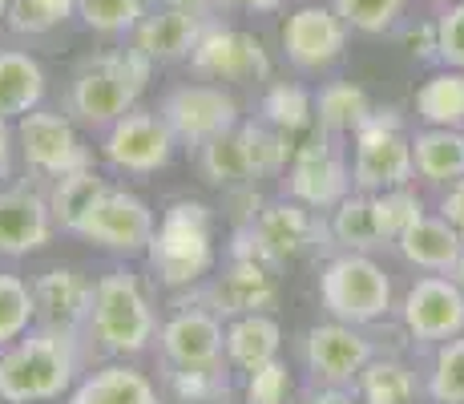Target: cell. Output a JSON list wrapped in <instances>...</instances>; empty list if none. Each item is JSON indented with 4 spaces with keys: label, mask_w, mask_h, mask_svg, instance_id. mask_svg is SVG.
<instances>
[{
    "label": "cell",
    "mask_w": 464,
    "mask_h": 404,
    "mask_svg": "<svg viewBox=\"0 0 464 404\" xmlns=\"http://www.w3.org/2000/svg\"><path fill=\"white\" fill-rule=\"evenodd\" d=\"M154 61L146 53L130 49H113V53H97L77 65L73 81H69V113L82 125H113L118 118L138 105V97L146 94V81Z\"/></svg>",
    "instance_id": "cell-2"
},
{
    "label": "cell",
    "mask_w": 464,
    "mask_h": 404,
    "mask_svg": "<svg viewBox=\"0 0 464 404\" xmlns=\"http://www.w3.org/2000/svg\"><path fill=\"white\" fill-rule=\"evenodd\" d=\"M13 142H16V130L8 125V118H0V178L13 174Z\"/></svg>",
    "instance_id": "cell-46"
},
{
    "label": "cell",
    "mask_w": 464,
    "mask_h": 404,
    "mask_svg": "<svg viewBox=\"0 0 464 404\" xmlns=\"http://www.w3.org/2000/svg\"><path fill=\"white\" fill-rule=\"evenodd\" d=\"M162 356L174 368H222V356H227L222 316L198 303L178 308L162 328Z\"/></svg>",
    "instance_id": "cell-19"
},
{
    "label": "cell",
    "mask_w": 464,
    "mask_h": 404,
    "mask_svg": "<svg viewBox=\"0 0 464 404\" xmlns=\"http://www.w3.org/2000/svg\"><path fill=\"white\" fill-rule=\"evenodd\" d=\"M404 44L416 61H440V37H436V21L404 29Z\"/></svg>",
    "instance_id": "cell-43"
},
{
    "label": "cell",
    "mask_w": 464,
    "mask_h": 404,
    "mask_svg": "<svg viewBox=\"0 0 464 404\" xmlns=\"http://www.w3.org/2000/svg\"><path fill=\"white\" fill-rule=\"evenodd\" d=\"M16 146H21L29 170L44 178H61L89 166V146L73 130V122L49 110H33L16 122Z\"/></svg>",
    "instance_id": "cell-13"
},
{
    "label": "cell",
    "mask_w": 464,
    "mask_h": 404,
    "mask_svg": "<svg viewBox=\"0 0 464 404\" xmlns=\"http://www.w3.org/2000/svg\"><path fill=\"white\" fill-rule=\"evenodd\" d=\"M190 65L198 69L202 77H214V81H266L271 77V57H266L263 41L255 33H243V29H222V25H210L207 37L198 41L194 49Z\"/></svg>",
    "instance_id": "cell-18"
},
{
    "label": "cell",
    "mask_w": 464,
    "mask_h": 404,
    "mask_svg": "<svg viewBox=\"0 0 464 404\" xmlns=\"http://www.w3.org/2000/svg\"><path fill=\"white\" fill-rule=\"evenodd\" d=\"M158 113L169 133L190 150H202L218 133L238 125V102L222 85H178L162 97Z\"/></svg>",
    "instance_id": "cell-9"
},
{
    "label": "cell",
    "mask_w": 464,
    "mask_h": 404,
    "mask_svg": "<svg viewBox=\"0 0 464 404\" xmlns=\"http://www.w3.org/2000/svg\"><path fill=\"white\" fill-rule=\"evenodd\" d=\"M210 29V16L207 8L198 5H158L141 16V25L130 33L133 49L146 53L150 61H182V57H194L198 41L207 37Z\"/></svg>",
    "instance_id": "cell-17"
},
{
    "label": "cell",
    "mask_w": 464,
    "mask_h": 404,
    "mask_svg": "<svg viewBox=\"0 0 464 404\" xmlns=\"http://www.w3.org/2000/svg\"><path fill=\"white\" fill-rule=\"evenodd\" d=\"M150 267L166 287H190L214 267V219L207 202L182 199L150 239Z\"/></svg>",
    "instance_id": "cell-3"
},
{
    "label": "cell",
    "mask_w": 464,
    "mask_h": 404,
    "mask_svg": "<svg viewBox=\"0 0 464 404\" xmlns=\"http://www.w3.org/2000/svg\"><path fill=\"white\" fill-rule=\"evenodd\" d=\"M105 191H110V186H105V178L97 174L93 166L73 170V174H61L49 191V211H53V219H57V227L73 231L77 219H82Z\"/></svg>",
    "instance_id": "cell-30"
},
{
    "label": "cell",
    "mask_w": 464,
    "mask_h": 404,
    "mask_svg": "<svg viewBox=\"0 0 464 404\" xmlns=\"http://www.w3.org/2000/svg\"><path fill=\"white\" fill-rule=\"evenodd\" d=\"M146 0H77V16L85 29L105 33V37H126L146 16Z\"/></svg>",
    "instance_id": "cell-34"
},
{
    "label": "cell",
    "mask_w": 464,
    "mask_h": 404,
    "mask_svg": "<svg viewBox=\"0 0 464 404\" xmlns=\"http://www.w3.org/2000/svg\"><path fill=\"white\" fill-rule=\"evenodd\" d=\"M319 300L335 320L368 328L392 311V280L363 251H347L319 271Z\"/></svg>",
    "instance_id": "cell-5"
},
{
    "label": "cell",
    "mask_w": 464,
    "mask_h": 404,
    "mask_svg": "<svg viewBox=\"0 0 464 404\" xmlns=\"http://www.w3.org/2000/svg\"><path fill=\"white\" fill-rule=\"evenodd\" d=\"M158 5H198V0H158Z\"/></svg>",
    "instance_id": "cell-49"
},
{
    "label": "cell",
    "mask_w": 464,
    "mask_h": 404,
    "mask_svg": "<svg viewBox=\"0 0 464 404\" xmlns=\"http://www.w3.org/2000/svg\"><path fill=\"white\" fill-rule=\"evenodd\" d=\"M440 214L464 235V178L460 182H449V191H444V199H440Z\"/></svg>",
    "instance_id": "cell-44"
},
{
    "label": "cell",
    "mask_w": 464,
    "mask_h": 404,
    "mask_svg": "<svg viewBox=\"0 0 464 404\" xmlns=\"http://www.w3.org/2000/svg\"><path fill=\"white\" fill-rule=\"evenodd\" d=\"M396 251L404 255V263L420 267V271L452 275L464 255V235L444 214H420V219L396 239Z\"/></svg>",
    "instance_id": "cell-22"
},
{
    "label": "cell",
    "mask_w": 464,
    "mask_h": 404,
    "mask_svg": "<svg viewBox=\"0 0 464 404\" xmlns=\"http://www.w3.org/2000/svg\"><path fill=\"white\" fill-rule=\"evenodd\" d=\"M8 5H13V0H0V21H5V16H8Z\"/></svg>",
    "instance_id": "cell-50"
},
{
    "label": "cell",
    "mask_w": 464,
    "mask_h": 404,
    "mask_svg": "<svg viewBox=\"0 0 464 404\" xmlns=\"http://www.w3.org/2000/svg\"><path fill=\"white\" fill-rule=\"evenodd\" d=\"M324 235H332V227L311 214V206H303L295 199H283V202H263L258 214L246 227H238L235 247L230 255H258L266 263H287V259L307 255L311 247H319Z\"/></svg>",
    "instance_id": "cell-6"
},
{
    "label": "cell",
    "mask_w": 464,
    "mask_h": 404,
    "mask_svg": "<svg viewBox=\"0 0 464 404\" xmlns=\"http://www.w3.org/2000/svg\"><path fill=\"white\" fill-rule=\"evenodd\" d=\"M335 13L352 25L355 33H368V37H383L400 25L408 0H332Z\"/></svg>",
    "instance_id": "cell-39"
},
{
    "label": "cell",
    "mask_w": 464,
    "mask_h": 404,
    "mask_svg": "<svg viewBox=\"0 0 464 404\" xmlns=\"http://www.w3.org/2000/svg\"><path fill=\"white\" fill-rule=\"evenodd\" d=\"M404 331L416 344H444L464 331V287L449 275H424L412 283L400 308Z\"/></svg>",
    "instance_id": "cell-14"
},
{
    "label": "cell",
    "mask_w": 464,
    "mask_h": 404,
    "mask_svg": "<svg viewBox=\"0 0 464 404\" xmlns=\"http://www.w3.org/2000/svg\"><path fill=\"white\" fill-rule=\"evenodd\" d=\"M360 397L363 404H412L416 397V376L408 364L392 360V356H376L360 372Z\"/></svg>",
    "instance_id": "cell-31"
},
{
    "label": "cell",
    "mask_w": 464,
    "mask_h": 404,
    "mask_svg": "<svg viewBox=\"0 0 464 404\" xmlns=\"http://www.w3.org/2000/svg\"><path fill=\"white\" fill-rule=\"evenodd\" d=\"M416 174L424 182H460L464 178V130L428 125L412 138Z\"/></svg>",
    "instance_id": "cell-26"
},
{
    "label": "cell",
    "mask_w": 464,
    "mask_h": 404,
    "mask_svg": "<svg viewBox=\"0 0 464 404\" xmlns=\"http://www.w3.org/2000/svg\"><path fill=\"white\" fill-rule=\"evenodd\" d=\"M424 214V202L416 199L408 186H396V191H376L372 194V219H376V231L383 242H396Z\"/></svg>",
    "instance_id": "cell-37"
},
{
    "label": "cell",
    "mask_w": 464,
    "mask_h": 404,
    "mask_svg": "<svg viewBox=\"0 0 464 404\" xmlns=\"http://www.w3.org/2000/svg\"><path fill=\"white\" fill-rule=\"evenodd\" d=\"M227 372L222 368H174L169 364V392L182 404H210L227 397Z\"/></svg>",
    "instance_id": "cell-40"
},
{
    "label": "cell",
    "mask_w": 464,
    "mask_h": 404,
    "mask_svg": "<svg viewBox=\"0 0 464 404\" xmlns=\"http://www.w3.org/2000/svg\"><path fill=\"white\" fill-rule=\"evenodd\" d=\"M73 13H77V0H13L5 25L16 37H44V33L61 29Z\"/></svg>",
    "instance_id": "cell-33"
},
{
    "label": "cell",
    "mask_w": 464,
    "mask_h": 404,
    "mask_svg": "<svg viewBox=\"0 0 464 404\" xmlns=\"http://www.w3.org/2000/svg\"><path fill=\"white\" fill-rule=\"evenodd\" d=\"M287 392H291V376L279 360L255 368L251 380H246V404H287Z\"/></svg>",
    "instance_id": "cell-42"
},
{
    "label": "cell",
    "mask_w": 464,
    "mask_h": 404,
    "mask_svg": "<svg viewBox=\"0 0 464 404\" xmlns=\"http://www.w3.org/2000/svg\"><path fill=\"white\" fill-rule=\"evenodd\" d=\"M452 280H457L464 287V255H460V263H457V271H452Z\"/></svg>",
    "instance_id": "cell-48"
},
{
    "label": "cell",
    "mask_w": 464,
    "mask_h": 404,
    "mask_svg": "<svg viewBox=\"0 0 464 404\" xmlns=\"http://www.w3.org/2000/svg\"><path fill=\"white\" fill-rule=\"evenodd\" d=\"M283 344V328L263 311H251V316H235L227 328V360L243 372H255V368L271 364L279 356Z\"/></svg>",
    "instance_id": "cell-25"
},
{
    "label": "cell",
    "mask_w": 464,
    "mask_h": 404,
    "mask_svg": "<svg viewBox=\"0 0 464 404\" xmlns=\"http://www.w3.org/2000/svg\"><path fill=\"white\" fill-rule=\"evenodd\" d=\"M428 397L436 404H464V336L444 340L436 348L432 372H428Z\"/></svg>",
    "instance_id": "cell-38"
},
{
    "label": "cell",
    "mask_w": 464,
    "mask_h": 404,
    "mask_svg": "<svg viewBox=\"0 0 464 404\" xmlns=\"http://www.w3.org/2000/svg\"><path fill=\"white\" fill-rule=\"evenodd\" d=\"M263 113H266V122H271L275 130L303 133L311 122H315V102H311V94L303 85H287V81H279V85L266 89Z\"/></svg>",
    "instance_id": "cell-36"
},
{
    "label": "cell",
    "mask_w": 464,
    "mask_h": 404,
    "mask_svg": "<svg viewBox=\"0 0 464 404\" xmlns=\"http://www.w3.org/2000/svg\"><path fill=\"white\" fill-rule=\"evenodd\" d=\"M416 113L428 125H444V130H464V69L432 74L416 89Z\"/></svg>",
    "instance_id": "cell-29"
},
{
    "label": "cell",
    "mask_w": 464,
    "mask_h": 404,
    "mask_svg": "<svg viewBox=\"0 0 464 404\" xmlns=\"http://www.w3.org/2000/svg\"><path fill=\"white\" fill-rule=\"evenodd\" d=\"M186 303L210 308L222 320L266 311L279 303V275H275V263H266L258 255H230L222 275H214L194 300H178V308H186Z\"/></svg>",
    "instance_id": "cell-8"
},
{
    "label": "cell",
    "mask_w": 464,
    "mask_h": 404,
    "mask_svg": "<svg viewBox=\"0 0 464 404\" xmlns=\"http://www.w3.org/2000/svg\"><path fill=\"white\" fill-rule=\"evenodd\" d=\"M69 404H158V389L146 372L126 364H105L77 384Z\"/></svg>",
    "instance_id": "cell-23"
},
{
    "label": "cell",
    "mask_w": 464,
    "mask_h": 404,
    "mask_svg": "<svg viewBox=\"0 0 464 404\" xmlns=\"http://www.w3.org/2000/svg\"><path fill=\"white\" fill-rule=\"evenodd\" d=\"M347 29L352 25L335 13V5H303L283 21V57L303 74H319L343 57Z\"/></svg>",
    "instance_id": "cell-12"
},
{
    "label": "cell",
    "mask_w": 464,
    "mask_h": 404,
    "mask_svg": "<svg viewBox=\"0 0 464 404\" xmlns=\"http://www.w3.org/2000/svg\"><path fill=\"white\" fill-rule=\"evenodd\" d=\"M327 227H332V239L347 251H372L383 242L376 231V219H372V194H363V191L347 194V199L335 206Z\"/></svg>",
    "instance_id": "cell-32"
},
{
    "label": "cell",
    "mask_w": 464,
    "mask_h": 404,
    "mask_svg": "<svg viewBox=\"0 0 464 404\" xmlns=\"http://www.w3.org/2000/svg\"><path fill=\"white\" fill-rule=\"evenodd\" d=\"M335 133L319 130V138H311L307 146L295 150L287 170V191L291 199L311 206V211H335L352 191V170H347L343 154L335 150Z\"/></svg>",
    "instance_id": "cell-11"
},
{
    "label": "cell",
    "mask_w": 464,
    "mask_h": 404,
    "mask_svg": "<svg viewBox=\"0 0 464 404\" xmlns=\"http://www.w3.org/2000/svg\"><path fill=\"white\" fill-rule=\"evenodd\" d=\"M154 311H150L146 291L138 287L130 271H110L93 283V311H89V331L97 348L113 356H138L154 340Z\"/></svg>",
    "instance_id": "cell-4"
},
{
    "label": "cell",
    "mask_w": 464,
    "mask_h": 404,
    "mask_svg": "<svg viewBox=\"0 0 464 404\" xmlns=\"http://www.w3.org/2000/svg\"><path fill=\"white\" fill-rule=\"evenodd\" d=\"M303 360H307L315 380L343 389V384L360 380L363 368L376 360V344L355 323L335 320V323H319V328H311L303 336Z\"/></svg>",
    "instance_id": "cell-15"
},
{
    "label": "cell",
    "mask_w": 464,
    "mask_h": 404,
    "mask_svg": "<svg viewBox=\"0 0 464 404\" xmlns=\"http://www.w3.org/2000/svg\"><path fill=\"white\" fill-rule=\"evenodd\" d=\"M218 5L246 8V13H279V8H283V0H218Z\"/></svg>",
    "instance_id": "cell-47"
},
{
    "label": "cell",
    "mask_w": 464,
    "mask_h": 404,
    "mask_svg": "<svg viewBox=\"0 0 464 404\" xmlns=\"http://www.w3.org/2000/svg\"><path fill=\"white\" fill-rule=\"evenodd\" d=\"M174 133L162 122V113H141L130 110L126 118H118L105 133V162L113 170H126V174H154V170L169 166L174 158Z\"/></svg>",
    "instance_id": "cell-16"
},
{
    "label": "cell",
    "mask_w": 464,
    "mask_h": 404,
    "mask_svg": "<svg viewBox=\"0 0 464 404\" xmlns=\"http://www.w3.org/2000/svg\"><path fill=\"white\" fill-rule=\"evenodd\" d=\"M198 166H202V178L210 186H243L255 178V162H251V146H246V133L243 125L235 130L218 133L214 142L198 150Z\"/></svg>",
    "instance_id": "cell-27"
},
{
    "label": "cell",
    "mask_w": 464,
    "mask_h": 404,
    "mask_svg": "<svg viewBox=\"0 0 464 404\" xmlns=\"http://www.w3.org/2000/svg\"><path fill=\"white\" fill-rule=\"evenodd\" d=\"M33 303H37V328L82 336V328H89V311H93V283L77 267H53L33 283Z\"/></svg>",
    "instance_id": "cell-20"
},
{
    "label": "cell",
    "mask_w": 464,
    "mask_h": 404,
    "mask_svg": "<svg viewBox=\"0 0 464 404\" xmlns=\"http://www.w3.org/2000/svg\"><path fill=\"white\" fill-rule=\"evenodd\" d=\"M82 372L77 331L33 328L16 344L0 352V400L8 404H44L69 392Z\"/></svg>",
    "instance_id": "cell-1"
},
{
    "label": "cell",
    "mask_w": 464,
    "mask_h": 404,
    "mask_svg": "<svg viewBox=\"0 0 464 404\" xmlns=\"http://www.w3.org/2000/svg\"><path fill=\"white\" fill-rule=\"evenodd\" d=\"M299 404H363V397H355V392L327 384V389H319V392H311V397H303Z\"/></svg>",
    "instance_id": "cell-45"
},
{
    "label": "cell",
    "mask_w": 464,
    "mask_h": 404,
    "mask_svg": "<svg viewBox=\"0 0 464 404\" xmlns=\"http://www.w3.org/2000/svg\"><path fill=\"white\" fill-rule=\"evenodd\" d=\"M436 37H440V61L449 69H464V0L444 5L436 16Z\"/></svg>",
    "instance_id": "cell-41"
},
{
    "label": "cell",
    "mask_w": 464,
    "mask_h": 404,
    "mask_svg": "<svg viewBox=\"0 0 464 404\" xmlns=\"http://www.w3.org/2000/svg\"><path fill=\"white\" fill-rule=\"evenodd\" d=\"M432 5H457V0H432Z\"/></svg>",
    "instance_id": "cell-51"
},
{
    "label": "cell",
    "mask_w": 464,
    "mask_h": 404,
    "mask_svg": "<svg viewBox=\"0 0 464 404\" xmlns=\"http://www.w3.org/2000/svg\"><path fill=\"white\" fill-rule=\"evenodd\" d=\"M416 174L412 138L404 133L396 110H376L372 122L355 133V162H352V186L363 194L396 191L408 186Z\"/></svg>",
    "instance_id": "cell-7"
},
{
    "label": "cell",
    "mask_w": 464,
    "mask_h": 404,
    "mask_svg": "<svg viewBox=\"0 0 464 404\" xmlns=\"http://www.w3.org/2000/svg\"><path fill=\"white\" fill-rule=\"evenodd\" d=\"M53 227H57V219H53L44 194L29 191V186L0 191V255L16 259L41 251L53 239Z\"/></svg>",
    "instance_id": "cell-21"
},
{
    "label": "cell",
    "mask_w": 464,
    "mask_h": 404,
    "mask_svg": "<svg viewBox=\"0 0 464 404\" xmlns=\"http://www.w3.org/2000/svg\"><path fill=\"white\" fill-rule=\"evenodd\" d=\"M154 211L130 191H105L89 211L77 219L73 235L85 242H97V247L110 251H126V255H138V251H150V239H154Z\"/></svg>",
    "instance_id": "cell-10"
},
{
    "label": "cell",
    "mask_w": 464,
    "mask_h": 404,
    "mask_svg": "<svg viewBox=\"0 0 464 404\" xmlns=\"http://www.w3.org/2000/svg\"><path fill=\"white\" fill-rule=\"evenodd\" d=\"M372 113H376L372 97L352 81H332L315 97V122L327 133H360L372 122Z\"/></svg>",
    "instance_id": "cell-28"
},
{
    "label": "cell",
    "mask_w": 464,
    "mask_h": 404,
    "mask_svg": "<svg viewBox=\"0 0 464 404\" xmlns=\"http://www.w3.org/2000/svg\"><path fill=\"white\" fill-rule=\"evenodd\" d=\"M44 97V69L21 49H0V118H24Z\"/></svg>",
    "instance_id": "cell-24"
},
{
    "label": "cell",
    "mask_w": 464,
    "mask_h": 404,
    "mask_svg": "<svg viewBox=\"0 0 464 404\" xmlns=\"http://www.w3.org/2000/svg\"><path fill=\"white\" fill-rule=\"evenodd\" d=\"M33 323H37L33 287L21 275H0V348L16 344Z\"/></svg>",
    "instance_id": "cell-35"
}]
</instances>
